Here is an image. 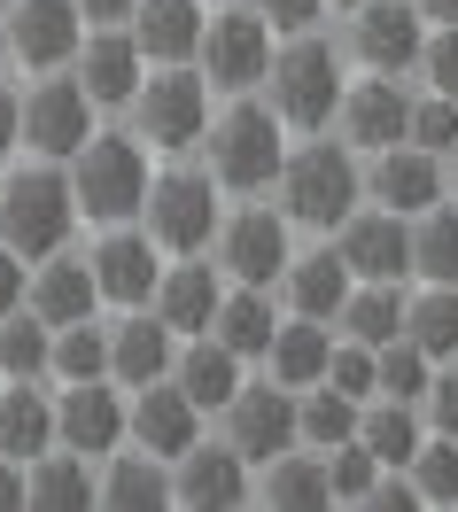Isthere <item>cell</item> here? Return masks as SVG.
Masks as SVG:
<instances>
[{
  "mask_svg": "<svg viewBox=\"0 0 458 512\" xmlns=\"http://www.w3.org/2000/svg\"><path fill=\"white\" fill-rule=\"evenodd\" d=\"M132 109H140V132L179 156V148H195L202 132H210V78H195V70H164L156 86L140 78Z\"/></svg>",
  "mask_w": 458,
  "mask_h": 512,
  "instance_id": "52a82bcc",
  "label": "cell"
},
{
  "mask_svg": "<svg viewBox=\"0 0 458 512\" xmlns=\"http://www.w3.org/2000/svg\"><path fill=\"white\" fill-rule=\"evenodd\" d=\"M404 342L435 365V357H458V288H435L404 311Z\"/></svg>",
  "mask_w": 458,
  "mask_h": 512,
  "instance_id": "836d02e7",
  "label": "cell"
},
{
  "mask_svg": "<svg viewBox=\"0 0 458 512\" xmlns=\"http://www.w3.org/2000/svg\"><path fill=\"white\" fill-rule=\"evenodd\" d=\"M288 443H295V396L280 381L233 388L226 396V450L241 466H264V458H280Z\"/></svg>",
  "mask_w": 458,
  "mask_h": 512,
  "instance_id": "ba28073f",
  "label": "cell"
},
{
  "mask_svg": "<svg viewBox=\"0 0 458 512\" xmlns=\"http://www.w3.org/2000/svg\"><path fill=\"white\" fill-rule=\"evenodd\" d=\"M195 55H202V70H210V86L249 94V86H264V63H272V24L233 8V16H218V24H202Z\"/></svg>",
  "mask_w": 458,
  "mask_h": 512,
  "instance_id": "30bf717a",
  "label": "cell"
},
{
  "mask_svg": "<svg viewBox=\"0 0 458 512\" xmlns=\"http://www.w3.org/2000/svg\"><path fill=\"white\" fill-rule=\"evenodd\" d=\"M179 505H202V512H218V505H241L249 497V474H241V458L233 450H179V489H171Z\"/></svg>",
  "mask_w": 458,
  "mask_h": 512,
  "instance_id": "cb8c5ba5",
  "label": "cell"
},
{
  "mask_svg": "<svg viewBox=\"0 0 458 512\" xmlns=\"http://www.w3.org/2000/svg\"><path fill=\"white\" fill-rule=\"evenodd\" d=\"M140 218H148L156 249L195 256L218 233V179L210 171H164V179H148V194H140Z\"/></svg>",
  "mask_w": 458,
  "mask_h": 512,
  "instance_id": "277c9868",
  "label": "cell"
},
{
  "mask_svg": "<svg viewBox=\"0 0 458 512\" xmlns=\"http://www.w3.org/2000/svg\"><path fill=\"white\" fill-rule=\"evenodd\" d=\"M210 179L233 187V194L272 187V179H280V117L257 109V101L226 109V125H218V140H210Z\"/></svg>",
  "mask_w": 458,
  "mask_h": 512,
  "instance_id": "8992f818",
  "label": "cell"
},
{
  "mask_svg": "<svg viewBox=\"0 0 458 512\" xmlns=\"http://www.w3.org/2000/svg\"><path fill=\"white\" fill-rule=\"evenodd\" d=\"M327 350H334V334H319V319H288V326H272V342H264L280 388H319L327 381Z\"/></svg>",
  "mask_w": 458,
  "mask_h": 512,
  "instance_id": "d4e9b609",
  "label": "cell"
},
{
  "mask_svg": "<svg viewBox=\"0 0 458 512\" xmlns=\"http://www.w3.org/2000/svg\"><path fill=\"white\" fill-rule=\"evenodd\" d=\"M70 202H78V218H101L117 225L140 210V194H148V156H140V140H125V132H86L78 148H70Z\"/></svg>",
  "mask_w": 458,
  "mask_h": 512,
  "instance_id": "6da1fadb",
  "label": "cell"
},
{
  "mask_svg": "<svg viewBox=\"0 0 458 512\" xmlns=\"http://www.w3.org/2000/svg\"><path fill=\"white\" fill-rule=\"evenodd\" d=\"M280 280H288L295 319H334V311H342V295H350V264H342L334 249H311V256H295Z\"/></svg>",
  "mask_w": 458,
  "mask_h": 512,
  "instance_id": "4316f807",
  "label": "cell"
},
{
  "mask_svg": "<svg viewBox=\"0 0 458 512\" xmlns=\"http://www.w3.org/2000/svg\"><path fill=\"white\" fill-rule=\"evenodd\" d=\"M70 218H78V202H70L63 171H16V179L0 187V249H16L24 264L63 249Z\"/></svg>",
  "mask_w": 458,
  "mask_h": 512,
  "instance_id": "7a4b0ae2",
  "label": "cell"
},
{
  "mask_svg": "<svg viewBox=\"0 0 458 512\" xmlns=\"http://www.w3.org/2000/svg\"><path fill=\"white\" fill-rule=\"evenodd\" d=\"M412 272H427L435 288H458V210H420V233H412Z\"/></svg>",
  "mask_w": 458,
  "mask_h": 512,
  "instance_id": "e575fe53",
  "label": "cell"
},
{
  "mask_svg": "<svg viewBox=\"0 0 458 512\" xmlns=\"http://www.w3.org/2000/svg\"><path fill=\"white\" fill-rule=\"evenodd\" d=\"M342 264L358 272V280H404V264H412V233L396 210H350L342 218Z\"/></svg>",
  "mask_w": 458,
  "mask_h": 512,
  "instance_id": "7c38bea8",
  "label": "cell"
},
{
  "mask_svg": "<svg viewBox=\"0 0 458 512\" xmlns=\"http://www.w3.org/2000/svg\"><path fill=\"white\" fill-rule=\"evenodd\" d=\"M24 505H47V512H86L94 505V466L63 450V458H24Z\"/></svg>",
  "mask_w": 458,
  "mask_h": 512,
  "instance_id": "484cf974",
  "label": "cell"
},
{
  "mask_svg": "<svg viewBox=\"0 0 458 512\" xmlns=\"http://www.w3.org/2000/svg\"><path fill=\"white\" fill-rule=\"evenodd\" d=\"M412 489H420V505H458V443L451 435L412 450Z\"/></svg>",
  "mask_w": 458,
  "mask_h": 512,
  "instance_id": "b9f144b4",
  "label": "cell"
},
{
  "mask_svg": "<svg viewBox=\"0 0 458 512\" xmlns=\"http://www.w3.org/2000/svg\"><path fill=\"white\" fill-rule=\"evenodd\" d=\"M125 427H132V443L148 450V458H179V450H195V435H202V412L179 396V388H164V381H140V404L125 412Z\"/></svg>",
  "mask_w": 458,
  "mask_h": 512,
  "instance_id": "2e32d148",
  "label": "cell"
},
{
  "mask_svg": "<svg viewBox=\"0 0 458 512\" xmlns=\"http://www.w3.org/2000/svg\"><path fill=\"white\" fill-rule=\"evenodd\" d=\"M78 16H94V24H117V16H132V0H78Z\"/></svg>",
  "mask_w": 458,
  "mask_h": 512,
  "instance_id": "f5cc1de1",
  "label": "cell"
},
{
  "mask_svg": "<svg viewBox=\"0 0 458 512\" xmlns=\"http://www.w3.org/2000/svg\"><path fill=\"white\" fill-rule=\"evenodd\" d=\"M94 497H101V505H117V512L164 505V497H171V481H164V458H148V450H140V458H117V466H109V481H101Z\"/></svg>",
  "mask_w": 458,
  "mask_h": 512,
  "instance_id": "8d00e7d4",
  "label": "cell"
},
{
  "mask_svg": "<svg viewBox=\"0 0 458 512\" xmlns=\"http://www.w3.org/2000/svg\"><path fill=\"white\" fill-rule=\"evenodd\" d=\"M156 319L171 334H210V311H218V272L210 264H179V272H156Z\"/></svg>",
  "mask_w": 458,
  "mask_h": 512,
  "instance_id": "603a6c76",
  "label": "cell"
},
{
  "mask_svg": "<svg viewBox=\"0 0 458 512\" xmlns=\"http://www.w3.org/2000/svg\"><path fill=\"white\" fill-rule=\"evenodd\" d=\"M342 334L365 342V350L396 342V334H404V295H396V280H365L358 295H342Z\"/></svg>",
  "mask_w": 458,
  "mask_h": 512,
  "instance_id": "4dcf8cb0",
  "label": "cell"
},
{
  "mask_svg": "<svg viewBox=\"0 0 458 512\" xmlns=\"http://www.w3.org/2000/svg\"><path fill=\"white\" fill-rule=\"evenodd\" d=\"M451 179H458V140H451Z\"/></svg>",
  "mask_w": 458,
  "mask_h": 512,
  "instance_id": "6f0895ef",
  "label": "cell"
},
{
  "mask_svg": "<svg viewBox=\"0 0 458 512\" xmlns=\"http://www.w3.org/2000/svg\"><path fill=\"white\" fill-rule=\"evenodd\" d=\"M55 443V404L39 396L32 381H16L8 396H0V458H39V450Z\"/></svg>",
  "mask_w": 458,
  "mask_h": 512,
  "instance_id": "83f0119b",
  "label": "cell"
},
{
  "mask_svg": "<svg viewBox=\"0 0 458 512\" xmlns=\"http://www.w3.org/2000/svg\"><path fill=\"white\" fill-rule=\"evenodd\" d=\"M8 148H16V94L0 86V156H8Z\"/></svg>",
  "mask_w": 458,
  "mask_h": 512,
  "instance_id": "db71d44e",
  "label": "cell"
},
{
  "mask_svg": "<svg viewBox=\"0 0 458 512\" xmlns=\"http://www.w3.org/2000/svg\"><path fill=\"white\" fill-rule=\"evenodd\" d=\"M280 202H288L295 225H342L350 218V202H358V163L342 156V148H295L280 163Z\"/></svg>",
  "mask_w": 458,
  "mask_h": 512,
  "instance_id": "5b68a950",
  "label": "cell"
},
{
  "mask_svg": "<svg viewBox=\"0 0 458 512\" xmlns=\"http://www.w3.org/2000/svg\"><path fill=\"white\" fill-rule=\"evenodd\" d=\"M342 109V132H350V148H396L404 140V86H389V70H373L365 86H350V94L334 101Z\"/></svg>",
  "mask_w": 458,
  "mask_h": 512,
  "instance_id": "ac0fdd59",
  "label": "cell"
},
{
  "mask_svg": "<svg viewBox=\"0 0 458 512\" xmlns=\"http://www.w3.org/2000/svg\"><path fill=\"white\" fill-rule=\"evenodd\" d=\"M0 55H8V16H0Z\"/></svg>",
  "mask_w": 458,
  "mask_h": 512,
  "instance_id": "9f6ffc18",
  "label": "cell"
},
{
  "mask_svg": "<svg viewBox=\"0 0 458 512\" xmlns=\"http://www.w3.org/2000/svg\"><path fill=\"white\" fill-rule=\"evenodd\" d=\"M427 412H435V435L458 443V373H443V381L427 373Z\"/></svg>",
  "mask_w": 458,
  "mask_h": 512,
  "instance_id": "c3c4849f",
  "label": "cell"
},
{
  "mask_svg": "<svg viewBox=\"0 0 458 512\" xmlns=\"http://www.w3.org/2000/svg\"><path fill=\"white\" fill-rule=\"evenodd\" d=\"M319 8H327V0H257V16H264V24H280V32H311Z\"/></svg>",
  "mask_w": 458,
  "mask_h": 512,
  "instance_id": "7dc6e473",
  "label": "cell"
},
{
  "mask_svg": "<svg viewBox=\"0 0 458 512\" xmlns=\"http://www.w3.org/2000/svg\"><path fill=\"white\" fill-rule=\"evenodd\" d=\"M117 435H125V404L101 381H70V396L55 404V443L78 450V458H109Z\"/></svg>",
  "mask_w": 458,
  "mask_h": 512,
  "instance_id": "5bb4252c",
  "label": "cell"
},
{
  "mask_svg": "<svg viewBox=\"0 0 458 512\" xmlns=\"http://www.w3.org/2000/svg\"><path fill=\"white\" fill-rule=\"evenodd\" d=\"M420 70H427V86H435V94L458 101V24H443L435 39H420Z\"/></svg>",
  "mask_w": 458,
  "mask_h": 512,
  "instance_id": "bcb514c9",
  "label": "cell"
},
{
  "mask_svg": "<svg viewBox=\"0 0 458 512\" xmlns=\"http://www.w3.org/2000/svg\"><path fill=\"white\" fill-rule=\"evenodd\" d=\"M358 443L373 450V466H412V450H420V419H412V412L389 396L381 412L358 419Z\"/></svg>",
  "mask_w": 458,
  "mask_h": 512,
  "instance_id": "74e56055",
  "label": "cell"
},
{
  "mask_svg": "<svg viewBox=\"0 0 458 512\" xmlns=\"http://www.w3.org/2000/svg\"><path fill=\"white\" fill-rule=\"evenodd\" d=\"M373 396H396V404H412V396H427V357L412 350L404 334L373 350Z\"/></svg>",
  "mask_w": 458,
  "mask_h": 512,
  "instance_id": "60d3db41",
  "label": "cell"
},
{
  "mask_svg": "<svg viewBox=\"0 0 458 512\" xmlns=\"http://www.w3.org/2000/svg\"><path fill=\"white\" fill-rule=\"evenodd\" d=\"M16 505H24V466L0 458V512H16Z\"/></svg>",
  "mask_w": 458,
  "mask_h": 512,
  "instance_id": "816d5d0a",
  "label": "cell"
},
{
  "mask_svg": "<svg viewBox=\"0 0 458 512\" xmlns=\"http://www.w3.org/2000/svg\"><path fill=\"white\" fill-rule=\"evenodd\" d=\"M47 365H55L63 381H101V373H109V334H101L94 319L55 326V342H47Z\"/></svg>",
  "mask_w": 458,
  "mask_h": 512,
  "instance_id": "d590c367",
  "label": "cell"
},
{
  "mask_svg": "<svg viewBox=\"0 0 458 512\" xmlns=\"http://www.w3.org/2000/svg\"><path fill=\"white\" fill-rule=\"evenodd\" d=\"M94 132V101L78 78H47L16 101V140H32V156H70Z\"/></svg>",
  "mask_w": 458,
  "mask_h": 512,
  "instance_id": "9c48e42d",
  "label": "cell"
},
{
  "mask_svg": "<svg viewBox=\"0 0 458 512\" xmlns=\"http://www.w3.org/2000/svg\"><path fill=\"white\" fill-rule=\"evenodd\" d=\"M47 342H55V326L47 319H0V373H16V381H39L47 373Z\"/></svg>",
  "mask_w": 458,
  "mask_h": 512,
  "instance_id": "ab89813d",
  "label": "cell"
},
{
  "mask_svg": "<svg viewBox=\"0 0 458 512\" xmlns=\"http://www.w3.org/2000/svg\"><path fill=\"white\" fill-rule=\"evenodd\" d=\"M365 489H373V450L350 435V443H334V458H327V497L334 505H365Z\"/></svg>",
  "mask_w": 458,
  "mask_h": 512,
  "instance_id": "ee69618b",
  "label": "cell"
},
{
  "mask_svg": "<svg viewBox=\"0 0 458 512\" xmlns=\"http://www.w3.org/2000/svg\"><path fill=\"white\" fill-rule=\"evenodd\" d=\"M78 0H16V16H8V47L24 55L32 70H55L78 55Z\"/></svg>",
  "mask_w": 458,
  "mask_h": 512,
  "instance_id": "9a60e30c",
  "label": "cell"
},
{
  "mask_svg": "<svg viewBox=\"0 0 458 512\" xmlns=\"http://www.w3.org/2000/svg\"><path fill=\"white\" fill-rule=\"evenodd\" d=\"M16 303H24V256H16V249H0V319H8Z\"/></svg>",
  "mask_w": 458,
  "mask_h": 512,
  "instance_id": "681fc988",
  "label": "cell"
},
{
  "mask_svg": "<svg viewBox=\"0 0 458 512\" xmlns=\"http://www.w3.org/2000/svg\"><path fill=\"white\" fill-rule=\"evenodd\" d=\"M420 8L412 0H358V32H350V47H358L373 70H412L420 63Z\"/></svg>",
  "mask_w": 458,
  "mask_h": 512,
  "instance_id": "4fadbf2b",
  "label": "cell"
},
{
  "mask_svg": "<svg viewBox=\"0 0 458 512\" xmlns=\"http://www.w3.org/2000/svg\"><path fill=\"white\" fill-rule=\"evenodd\" d=\"M365 505H381V512H412V505H420V489H412V481H373V489H365Z\"/></svg>",
  "mask_w": 458,
  "mask_h": 512,
  "instance_id": "f907efd6",
  "label": "cell"
},
{
  "mask_svg": "<svg viewBox=\"0 0 458 512\" xmlns=\"http://www.w3.org/2000/svg\"><path fill=\"white\" fill-rule=\"evenodd\" d=\"M233 365H241V357H233L226 342H195V350L179 357V381H171V388H179L195 412H218L233 388H241V373H233Z\"/></svg>",
  "mask_w": 458,
  "mask_h": 512,
  "instance_id": "1f68e13d",
  "label": "cell"
},
{
  "mask_svg": "<svg viewBox=\"0 0 458 512\" xmlns=\"http://www.w3.org/2000/svg\"><path fill=\"white\" fill-rule=\"evenodd\" d=\"M272 326H280V311L264 303V288L218 295V311H210V334H218V342H226L233 357H264V342H272Z\"/></svg>",
  "mask_w": 458,
  "mask_h": 512,
  "instance_id": "f546056e",
  "label": "cell"
},
{
  "mask_svg": "<svg viewBox=\"0 0 458 512\" xmlns=\"http://www.w3.org/2000/svg\"><path fill=\"white\" fill-rule=\"evenodd\" d=\"M272 474H264V505H295V512H319L334 505L327 497V458H295V450H280V458H264Z\"/></svg>",
  "mask_w": 458,
  "mask_h": 512,
  "instance_id": "d6a6232c",
  "label": "cell"
},
{
  "mask_svg": "<svg viewBox=\"0 0 458 512\" xmlns=\"http://www.w3.org/2000/svg\"><path fill=\"white\" fill-rule=\"evenodd\" d=\"M342 8H358V0H342Z\"/></svg>",
  "mask_w": 458,
  "mask_h": 512,
  "instance_id": "680465c9",
  "label": "cell"
},
{
  "mask_svg": "<svg viewBox=\"0 0 458 512\" xmlns=\"http://www.w3.org/2000/svg\"><path fill=\"white\" fill-rule=\"evenodd\" d=\"M86 264H94V295L125 303V311H140V303L156 295V241H148V233H109Z\"/></svg>",
  "mask_w": 458,
  "mask_h": 512,
  "instance_id": "e0dca14e",
  "label": "cell"
},
{
  "mask_svg": "<svg viewBox=\"0 0 458 512\" xmlns=\"http://www.w3.org/2000/svg\"><path fill=\"white\" fill-rule=\"evenodd\" d=\"M218 256L241 288H264L288 272V218L280 210H233L226 233H218Z\"/></svg>",
  "mask_w": 458,
  "mask_h": 512,
  "instance_id": "8fae6325",
  "label": "cell"
},
{
  "mask_svg": "<svg viewBox=\"0 0 458 512\" xmlns=\"http://www.w3.org/2000/svg\"><path fill=\"white\" fill-rule=\"evenodd\" d=\"M295 435H303V443H319V450L350 443V435H358V404H350L342 388H319V396H303V404H295Z\"/></svg>",
  "mask_w": 458,
  "mask_h": 512,
  "instance_id": "f35d334b",
  "label": "cell"
},
{
  "mask_svg": "<svg viewBox=\"0 0 458 512\" xmlns=\"http://www.w3.org/2000/svg\"><path fill=\"white\" fill-rule=\"evenodd\" d=\"M140 63H148V55H140L125 32L78 39V86H86V101H132V94H140V78H148Z\"/></svg>",
  "mask_w": 458,
  "mask_h": 512,
  "instance_id": "d6986e66",
  "label": "cell"
},
{
  "mask_svg": "<svg viewBox=\"0 0 458 512\" xmlns=\"http://www.w3.org/2000/svg\"><path fill=\"white\" fill-rule=\"evenodd\" d=\"M47 272H32V319L47 326H70V319H94V264H78V256H39Z\"/></svg>",
  "mask_w": 458,
  "mask_h": 512,
  "instance_id": "7402d4cb",
  "label": "cell"
},
{
  "mask_svg": "<svg viewBox=\"0 0 458 512\" xmlns=\"http://www.w3.org/2000/svg\"><path fill=\"white\" fill-rule=\"evenodd\" d=\"M404 140H412V148H427V156H443V148L458 140V101H451V94L412 101V109H404Z\"/></svg>",
  "mask_w": 458,
  "mask_h": 512,
  "instance_id": "7bdbcfd3",
  "label": "cell"
},
{
  "mask_svg": "<svg viewBox=\"0 0 458 512\" xmlns=\"http://www.w3.org/2000/svg\"><path fill=\"white\" fill-rule=\"evenodd\" d=\"M132 47L156 55V63H187L202 39V0H132Z\"/></svg>",
  "mask_w": 458,
  "mask_h": 512,
  "instance_id": "ffe728a7",
  "label": "cell"
},
{
  "mask_svg": "<svg viewBox=\"0 0 458 512\" xmlns=\"http://www.w3.org/2000/svg\"><path fill=\"white\" fill-rule=\"evenodd\" d=\"M373 194H381V210H427V202H443V171H435V156L427 148H381V163H373Z\"/></svg>",
  "mask_w": 458,
  "mask_h": 512,
  "instance_id": "44dd1931",
  "label": "cell"
},
{
  "mask_svg": "<svg viewBox=\"0 0 458 512\" xmlns=\"http://www.w3.org/2000/svg\"><path fill=\"white\" fill-rule=\"evenodd\" d=\"M327 388H342L350 404H365V396H373V350H365V342L327 350Z\"/></svg>",
  "mask_w": 458,
  "mask_h": 512,
  "instance_id": "f6af8a7d",
  "label": "cell"
},
{
  "mask_svg": "<svg viewBox=\"0 0 458 512\" xmlns=\"http://www.w3.org/2000/svg\"><path fill=\"white\" fill-rule=\"evenodd\" d=\"M164 365H171V326L164 319H125V326H109V373L117 381H164Z\"/></svg>",
  "mask_w": 458,
  "mask_h": 512,
  "instance_id": "f1b7e54d",
  "label": "cell"
},
{
  "mask_svg": "<svg viewBox=\"0 0 458 512\" xmlns=\"http://www.w3.org/2000/svg\"><path fill=\"white\" fill-rule=\"evenodd\" d=\"M264 78H272V117L303 132H319L334 117V101H342V63H334L327 39H295L288 55L264 63Z\"/></svg>",
  "mask_w": 458,
  "mask_h": 512,
  "instance_id": "3957f363",
  "label": "cell"
},
{
  "mask_svg": "<svg viewBox=\"0 0 458 512\" xmlns=\"http://www.w3.org/2000/svg\"><path fill=\"white\" fill-rule=\"evenodd\" d=\"M412 8H420L427 24H458V0H412Z\"/></svg>",
  "mask_w": 458,
  "mask_h": 512,
  "instance_id": "11a10c76",
  "label": "cell"
}]
</instances>
